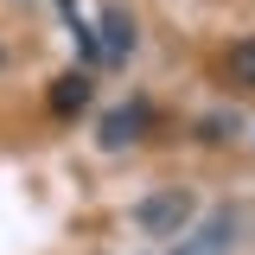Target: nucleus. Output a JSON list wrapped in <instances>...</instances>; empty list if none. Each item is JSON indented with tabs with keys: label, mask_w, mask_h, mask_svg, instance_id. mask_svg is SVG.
Instances as JSON below:
<instances>
[{
	"label": "nucleus",
	"mask_w": 255,
	"mask_h": 255,
	"mask_svg": "<svg viewBox=\"0 0 255 255\" xmlns=\"http://www.w3.org/2000/svg\"><path fill=\"white\" fill-rule=\"evenodd\" d=\"M230 128H236V115H230V122H223V115H211V122H204V140H223Z\"/></svg>",
	"instance_id": "6"
},
{
	"label": "nucleus",
	"mask_w": 255,
	"mask_h": 255,
	"mask_svg": "<svg viewBox=\"0 0 255 255\" xmlns=\"http://www.w3.org/2000/svg\"><path fill=\"white\" fill-rule=\"evenodd\" d=\"M96 45H102V58H128L134 51V19H128L122 6H102V38Z\"/></svg>",
	"instance_id": "4"
},
{
	"label": "nucleus",
	"mask_w": 255,
	"mask_h": 255,
	"mask_svg": "<svg viewBox=\"0 0 255 255\" xmlns=\"http://www.w3.org/2000/svg\"><path fill=\"white\" fill-rule=\"evenodd\" d=\"M223 70H230V83H243V90H255V32L230 45V58H223Z\"/></svg>",
	"instance_id": "5"
},
{
	"label": "nucleus",
	"mask_w": 255,
	"mask_h": 255,
	"mask_svg": "<svg viewBox=\"0 0 255 255\" xmlns=\"http://www.w3.org/2000/svg\"><path fill=\"white\" fill-rule=\"evenodd\" d=\"M191 211H198V204H191V191H153V198H140V204H134V223H140V230H147V236H179V230H185L191 223Z\"/></svg>",
	"instance_id": "1"
},
{
	"label": "nucleus",
	"mask_w": 255,
	"mask_h": 255,
	"mask_svg": "<svg viewBox=\"0 0 255 255\" xmlns=\"http://www.w3.org/2000/svg\"><path fill=\"white\" fill-rule=\"evenodd\" d=\"M90 96H96L90 70H64L58 83L45 90V102H51V115H83V109H90Z\"/></svg>",
	"instance_id": "3"
},
{
	"label": "nucleus",
	"mask_w": 255,
	"mask_h": 255,
	"mask_svg": "<svg viewBox=\"0 0 255 255\" xmlns=\"http://www.w3.org/2000/svg\"><path fill=\"white\" fill-rule=\"evenodd\" d=\"M179 255H211V249H198V243H185V249H179Z\"/></svg>",
	"instance_id": "7"
},
{
	"label": "nucleus",
	"mask_w": 255,
	"mask_h": 255,
	"mask_svg": "<svg viewBox=\"0 0 255 255\" xmlns=\"http://www.w3.org/2000/svg\"><path fill=\"white\" fill-rule=\"evenodd\" d=\"M147 122H153V109H147V102H128V109H109V115H102V134H96V140H102L109 153H122V147H134V140L147 134Z\"/></svg>",
	"instance_id": "2"
}]
</instances>
